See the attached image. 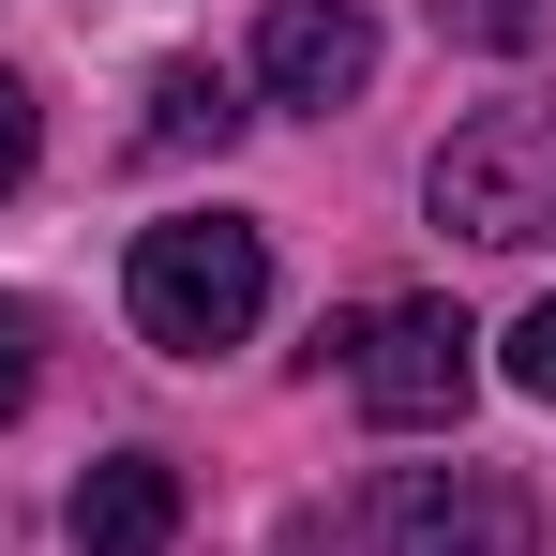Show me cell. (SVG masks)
<instances>
[{
    "label": "cell",
    "mask_w": 556,
    "mask_h": 556,
    "mask_svg": "<svg viewBox=\"0 0 556 556\" xmlns=\"http://www.w3.org/2000/svg\"><path fill=\"white\" fill-rule=\"evenodd\" d=\"M362 527L376 556H542V496L511 466H391Z\"/></svg>",
    "instance_id": "obj_4"
},
{
    "label": "cell",
    "mask_w": 556,
    "mask_h": 556,
    "mask_svg": "<svg viewBox=\"0 0 556 556\" xmlns=\"http://www.w3.org/2000/svg\"><path fill=\"white\" fill-rule=\"evenodd\" d=\"M511 391H542V406H556V301L511 316Z\"/></svg>",
    "instance_id": "obj_11"
},
{
    "label": "cell",
    "mask_w": 556,
    "mask_h": 556,
    "mask_svg": "<svg viewBox=\"0 0 556 556\" xmlns=\"http://www.w3.org/2000/svg\"><path fill=\"white\" fill-rule=\"evenodd\" d=\"M376 76V15L362 0H271L256 15V91L271 105H346Z\"/></svg>",
    "instance_id": "obj_5"
},
{
    "label": "cell",
    "mask_w": 556,
    "mask_h": 556,
    "mask_svg": "<svg viewBox=\"0 0 556 556\" xmlns=\"http://www.w3.org/2000/svg\"><path fill=\"white\" fill-rule=\"evenodd\" d=\"M421 195H437L452 241H496V256L556 241V105H481L452 151L421 166Z\"/></svg>",
    "instance_id": "obj_3"
},
{
    "label": "cell",
    "mask_w": 556,
    "mask_h": 556,
    "mask_svg": "<svg viewBox=\"0 0 556 556\" xmlns=\"http://www.w3.org/2000/svg\"><path fill=\"white\" fill-rule=\"evenodd\" d=\"M316 346L346 362L362 421H391V437H437V421H466V391H481V331H466L452 301H376V316L316 331Z\"/></svg>",
    "instance_id": "obj_2"
},
{
    "label": "cell",
    "mask_w": 556,
    "mask_h": 556,
    "mask_svg": "<svg viewBox=\"0 0 556 556\" xmlns=\"http://www.w3.org/2000/svg\"><path fill=\"white\" fill-rule=\"evenodd\" d=\"M437 30H452V46H496V61H527V46H556V0H437Z\"/></svg>",
    "instance_id": "obj_8"
},
{
    "label": "cell",
    "mask_w": 556,
    "mask_h": 556,
    "mask_svg": "<svg viewBox=\"0 0 556 556\" xmlns=\"http://www.w3.org/2000/svg\"><path fill=\"white\" fill-rule=\"evenodd\" d=\"M136 331L166 346V362H211V346H241L256 316H271V241L241 226V211H181V226H136Z\"/></svg>",
    "instance_id": "obj_1"
},
{
    "label": "cell",
    "mask_w": 556,
    "mask_h": 556,
    "mask_svg": "<svg viewBox=\"0 0 556 556\" xmlns=\"http://www.w3.org/2000/svg\"><path fill=\"white\" fill-rule=\"evenodd\" d=\"M30 376H46V316H30V301L0 286V421L30 406Z\"/></svg>",
    "instance_id": "obj_9"
},
{
    "label": "cell",
    "mask_w": 556,
    "mask_h": 556,
    "mask_svg": "<svg viewBox=\"0 0 556 556\" xmlns=\"http://www.w3.org/2000/svg\"><path fill=\"white\" fill-rule=\"evenodd\" d=\"M181 542V466L166 452H105L76 481V556H166Z\"/></svg>",
    "instance_id": "obj_6"
},
{
    "label": "cell",
    "mask_w": 556,
    "mask_h": 556,
    "mask_svg": "<svg viewBox=\"0 0 556 556\" xmlns=\"http://www.w3.org/2000/svg\"><path fill=\"white\" fill-rule=\"evenodd\" d=\"M136 136H151V151H226V136H241V91H226L211 61H166V76H151V121H136Z\"/></svg>",
    "instance_id": "obj_7"
},
{
    "label": "cell",
    "mask_w": 556,
    "mask_h": 556,
    "mask_svg": "<svg viewBox=\"0 0 556 556\" xmlns=\"http://www.w3.org/2000/svg\"><path fill=\"white\" fill-rule=\"evenodd\" d=\"M30 151H46V121H30V76H15V61H0V195L30 181Z\"/></svg>",
    "instance_id": "obj_10"
}]
</instances>
